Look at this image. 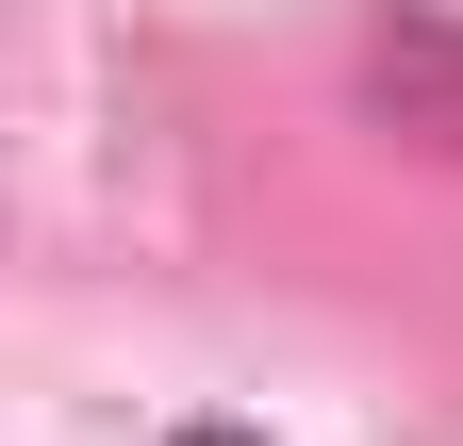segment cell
I'll use <instances>...</instances> for the list:
<instances>
[{
	"label": "cell",
	"instance_id": "cell-1",
	"mask_svg": "<svg viewBox=\"0 0 463 446\" xmlns=\"http://www.w3.org/2000/svg\"><path fill=\"white\" fill-rule=\"evenodd\" d=\"M183 446H265V430H183Z\"/></svg>",
	"mask_w": 463,
	"mask_h": 446
}]
</instances>
